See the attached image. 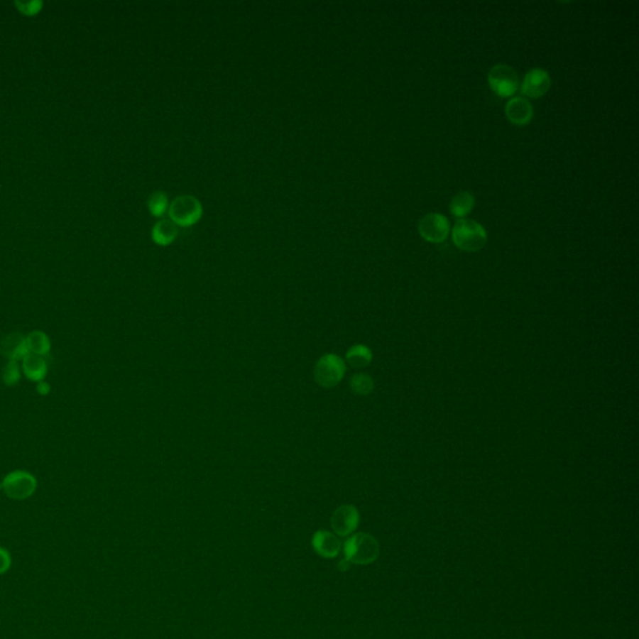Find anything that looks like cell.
Instances as JSON below:
<instances>
[{"label":"cell","instance_id":"1","mask_svg":"<svg viewBox=\"0 0 639 639\" xmlns=\"http://www.w3.org/2000/svg\"><path fill=\"white\" fill-rule=\"evenodd\" d=\"M345 559L351 564L366 566L373 563L380 556V545L375 537L368 533H356L344 543Z\"/></svg>","mask_w":639,"mask_h":639},{"label":"cell","instance_id":"2","mask_svg":"<svg viewBox=\"0 0 639 639\" xmlns=\"http://www.w3.org/2000/svg\"><path fill=\"white\" fill-rule=\"evenodd\" d=\"M452 240L459 248L466 253H476L485 248L487 243V232L485 227L479 222L469 219H459L452 230Z\"/></svg>","mask_w":639,"mask_h":639},{"label":"cell","instance_id":"3","mask_svg":"<svg viewBox=\"0 0 639 639\" xmlns=\"http://www.w3.org/2000/svg\"><path fill=\"white\" fill-rule=\"evenodd\" d=\"M346 372L345 361L335 354H326L320 357L314 368V378L321 387L330 388L340 383Z\"/></svg>","mask_w":639,"mask_h":639},{"label":"cell","instance_id":"4","mask_svg":"<svg viewBox=\"0 0 639 639\" xmlns=\"http://www.w3.org/2000/svg\"><path fill=\"white\" fill-rule=\"evenodd\" d=\"M169 217L178 226H191L202 217V202L195 196H178L169 205Z\"/></svg>","mask_w":639,"mask_h":639},{"label":"cell","instance_id":"5","mask_svg":"<svg viewBox=\"0 0 639 639\" xmlns=\"http://www.w3.org/2000/svg\"><path fill=\"white\" fill-rule=\"evenodd\" d=\"M487 79L493 93L497 94L501 98L513 97L520 85L518 74L513 67L506 64H498L491 67Z\"/></svg>","mask_w":639,"mask_h":639},{"label":"cell","instance_id":"6","mask_svg":"<svg viewBox=\"0 0 639 639\" xmlns=\"http://www.w3.org/2000/svg\"><path fill=\"white\" fill-rule=\"evenodd\" d=\"M418 232L428 243H444L449 235V222L442 214L431 212L420 220Z\"/></svg>","mask_w":639,"mask_h":639},{"label":"cell","instance_id":"7","mask_svg":"<svg viewBox=\"0 0 639 639\" xmlns=\"http://www.w3.org/2000/svg\"><path fill=\"white\" fill-rule=\"evenodd\" d=\"M360 523V513L355 506L342 505L331 515V527L337 537L350 536Z\"/></svg>","mask_w":639,"mask_h":639},{"label":"cell","instance_id":"8","mask_svg":"<svg viewBox=\"0 0 639 639\" xmlns=\"http://www.w3.org/2000/svg\"><path fill=\"white\" fill-rule=\"evenodd\" d=\"M551 77L541 67H535L527 72L521 84V93L528 98H541L551 88Z\"/></svg>","mask_w":639,"mask_h":639},{"label":"cell","instance_id":"9","mask_svg":"<svg viewBox=\"0 0 639 639\" xmlns=\"http://www.w3.org/2000/svg\"><path fill=\"white\" fill-rule=\"evenodd\" d=\"M311 545L317 555L327 559L339 556L342 547L339 537L336 536L335 533L325 530L315 532Z\"/></svg>","mask_w":639,"mask_h":639},{"label":"cell","instance_id":"10","mask_svg":"<svg viewBox=\"0 0 639 639\" xmlns=\"http://www.w3.org/2000/svg\"><path fill=\"white\" fill-rule=\"evenodd\" d=\"M506 116L510 120L512 124L523 126L528 123H531L533 119V106L532 104L521 97L510 99L508 103L506 104Z\"/></svg>","mask_w":639,"mask_h":639},{"label":"cell","instance_id":"11","mask_svg":"<svg viewBox=\"0 0 639 639\" xmlns=\"http://www.w3.org/2000/svg\"><path fill=\"white\" fill-rule=\"evenodd\" d=\"M179 234V226L175 222H171L170 219H161L155 224L153 227V240L158 245L161 246H168L171 243H174L176 237Z\"/></svg>","mask_w":639,"mask_h":639},{"label":"cell","instance_id":"12","mask_svg":"<svg viewBox=\"0 0 639 639\" xmlns=\"http://www.w3.org/2000/svg\"><path fill=\"white\" fill-rule=\"evenodd\" d=\"M474 196L469 191H461L451 200L449 210L454 217L464 219L474 210Z\"/></svg>","mask_w":639,"mask_h":639},{"label":"cell","instance_id":"13","mask_svg":"<svg viewBox=\"0 0 639 639\" xmlns=\"http://www.w3.org/2000/svg\"><path fill=\"white\" fill-rule=\"evenodd\" d=\"M346 361L355 368L368 366L372 361V351L365 345L352 346L346 352Z\"/></svg>","mask_w":639,"mask_h":639},{"label":"cell","instance_id":"14","mask_svg":"<svg viewBox=\"0 0 639 639\" xmlns=\"http://www.w3.org/2000/svg\"><path fill=\"white\" fill-rule=\"evenodd\" d=\"M148 207L154 217H163L169 210L168 195L164 191H154L148 200Z\"/></svg>","mask_w":639,"mask_h":639},{"label":"cell","instance_id":"15","mask_svg":"<svg viewBox=\"0 0 639 639\" xmlns=\"http://www.w3.org/2000/svg\"><path fill=\"white\" fill-rule=\"evenodd\" d=\"M351 388L357 395L367 396L373 391L375 383L372 377L368 376L367 373H356L355 376L351 378Z\"/></svg>","mask_w":639,"mask_h":639},{"label":"cell","instance_id":"16","mask_svg":"<svg viewBox=\"0 0 639 639\" xmlns=\"http://www.w3.org/2000/svg\"><path fill=\"white\" fill-rule=\"evenodd\" d=\"M11 567V553L6 548L0 547V576L8 572Z\"/></svg>","mask_w":639,"mask_h":639},{"label":"cell","instance_id":"17","mask_svg":"<svg viewBox=\"0 0 639 639\" xmlns=\"http://www.w3.org/2000/svg\"><path fill=\"white\" fill-rule=\"evenodd\" d=\"M350 566L351 563L349 562V561H346L345 558H344V559H341L340 562H339V566H337V567H339L340 571H347V569L350 568Z\"/></svg>","mask_w":639,"mask_h":639}]
</instances>
